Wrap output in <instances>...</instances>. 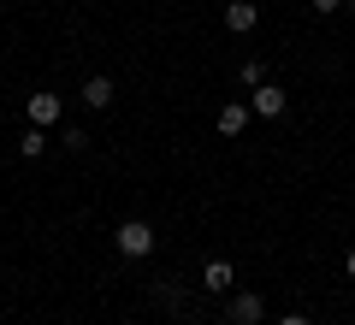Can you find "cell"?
Segmentation results:
<instances>
[{"label": "cell", "instance_id": "14", "mask_svg": "<svg viewBox=\"0 0 355 325\" xmlns=\"http://www.w3.org/2000/svg\"><path fill=\"white\" fill-rule=\"evenodd\" d=\"M343 6H349V12H355V0H343Z\"/></svg>", "mask_w": 355, "mask_h": 325}, {"label": "cell", "instance_id": "6", "mask_svg": "<svg viewBox=\"0 0 355 325\" xmlns=\"http://www.w3.org/2000/svg\"><path fill=\"white\" fill-rule=\"evenodd\" d=\"M243 130H249V107H237V100L219 107V137H243Z\"/></svg>", "mask_w": 355, "mask_h": 325}, {"label": "cell", "instance_id": "9", "mask_svg": "<svg viewBox=\"0 0 355 325\" xmlns=\"http://www.w3.org/2000/svg\"><path fill=\"white\" fill-rule=\"evenodd\" d=\"M42 148H48V137H42V125H30L24 137H18V154H24V160H36Z\"/></svg>", "mask_w": 355, "mask_h": 325}, {"label": "cell", "instance_id": "12", "mask_svg": "<svg viewBox=\"0 0 355 325\" xmlns=\"http://www.w3.org/2000/svg\"><path fill=\"white\" fill-rule=\"evenodd\" d=\"M343 272H349V278H355V249H349V254H343Z\"/></svg>", "mask_w": 355, "mask_h": 325}, {"label": "cell", "instance_id": "2", "mask_svg": "<svg viewBox=\"0 0 355 325\" xmlns=\"http://www.w3.org/2000/svg\"><path fill=\"white\" fill-rule=\"evenodd\" d=\"M24 113H30V125L48 130V125H60V118H65V100H60V95H30Z\"/></svg>", "mask_w": 355, "mask_h": 325}, {"label": "cell", "instance_id": "13", "mask_svg": "<svg viewBox=\"0 0 355 325\" xmlns=\"http://www.w3.org/2000/svg\"><path fill=\"white\" fill-rule=\"evenodd\" d=\"M279 325H308V319H302V313H284V319H279Z\"/></svg>", "mask_w": 355, "mask_h": 325}, {"label": "cell", "instance_id": "8", "mask_svg": "<svg viewBox=\"0 0 355 325\" xmlns=\"http://www.w3.org/2000/svg\"><path fill=\"white\" fill-rule=\"evenodd\" d=\"M202 284H207V290H231V284H237V272H231V261H207Z\"/></svg>", "mask_w": 355, "mask_h": 325}, {"label": "cell", "instance_id": "10", "mask_svg": "<svg viewBox=\"0 0 355 325\" xmlns=\"http://www.w3.org/2000/svg\"><path fill=\"white\" fill-rule=\"evenodd\" d=\"M237 77H243V83H249V89H254V83H266V71H261V60H243V71H237Z\"/></svg>", "mask_w": 355, "mask_h": 325}, {"label": "cell", "instance_id": "1", "mask_svg": "<svg viewBox=\"0 0 355 325\" xmlns=\"http://www.w3.org/2000/svg\"><path fill=\"white\" fill-rule=\"evenodd\" d=\"M113 243H119V254H125V261H148L160 237H154V225H148V219H125Z\"/></svg>", "mask_w": 355, "mask_h": 325}, {"label": "cell", "instance_id": "4", "mask_svg": "<svg viewBox=\"0 0 355 325\" xmlns=\"http://www.w3.org/2000/svg\"><path fill=\"white\" fill-rule=\"evenodd\" d=\"M254 18H261V12H254L249 0H231V6H225V30H231V36H249Z\"/></svg>", "mask_w": 355, "mask_h": 325}, {"label": "cell", "instance_id": "7", "mask_svg": "<svg viewBox=\"0 0 355 325\" xmlns=\"http://www.w3.org/2000/svg\"><path fill=\"white\" fill-rule=\"evenodd\" d=\"M261 296H237V301H231V325H261Z\"/></svg>", "mask_w": 355, "mask_h": 325}, {"label": "cell", "instance_id": "3", "mask_svg": "<svg viewBox=\"0 0 355 325\" xmlns=\"http://www.w3.org/2000/svg\"><path fill=\"white\" fill-rule=\"evenodd\" d=\"M249 113H261V118H279V113H284V89H279V83H254Z\"/></svg>", "mask_w": 355, "mask_h": 325}, {"label": "cell", "instance_id": "11", "mask_svg": "<svg viewBox=\"0 0 355 325\" xmlns=\"http://www.w3.org/2000/svg\"><path fill=\"white\" fill-rule=\"evenodd\" d=\"M338 6H343V0H314V12H320V18H326V12H338Z\"/></svg>", "mask_w": 355, "mask_h": 325}, {"label": "cell", "instance_id": "5", "mask_svg": "<svg viewBox=\"0 0 355 325\" xmlns=\"http://www.w3.org/2000/svg\"><path fill=\"white\" fill-rule=\"evenodd\" d=\"M83 107H95V113L113 107V77H89V83H83Z\"/></svg>", "mask_w": 355, "mask_h": 325}]
</instances>
